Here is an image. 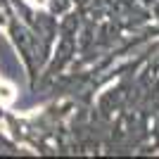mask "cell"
<instances>
[{"mask_svg":"<svg viewBox=\"0 0 159 159\" xmlns=\"http://www.w3.org/2000/svg\"><path fill=\"white\" fill-rule=\"evenodd\" d=\"M36 7H48V0H31Z\"/></svg>","mask_w":159,"mask_h":159,"instance_id":"obj_2","label":"cell"},{"mask_svg":"<svg viewBox=\"0 0 159 159\" xmlns=\"http://www.w3.org/2000/svg\"><path fill=\"white\" fill-rule=\"evenodd\" d=\"M2 24H5V19H2V14H0V26H2Z\"/></svg>","mask_w":159,"mask_h":159,"instance_id":"obj_3","label":"cell"},{"mask_svg":"<svg viewBox=\"0 0 159 159\" xmlns=\"http://www.w3.org/2000/svg\"><path fill=\"white\" fill-rule=\"evenodd\" d=\"M14 95H17V90H14L12 83L0 81V105H12V102H14Z\"/></svg>","mask_w":159,"mask_h":159,"instance_id":"obj_1","label":"cell"}]
</instances>
